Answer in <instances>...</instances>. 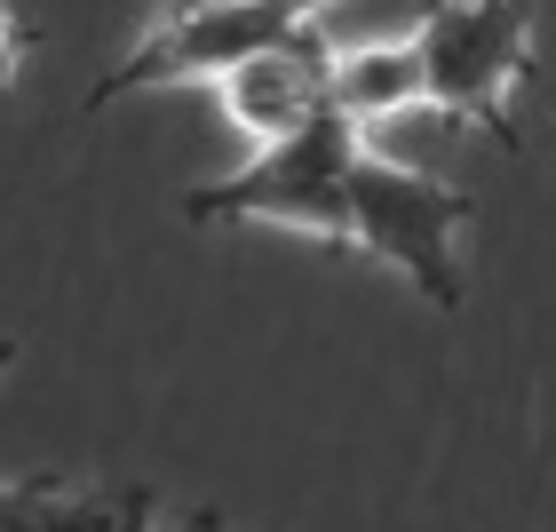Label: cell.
Returning <instances> with one entry per match:
<instances>
[{
	"label": "cell",
	"instance_id": "1",
	"mask_svg": "<svg viewBox=\"0 0 556 532\" xmlns=\"http://www.w3.org/2000/svg\"><path fill=\"white\" fill-rule=\"evenodd\" d=\"M358 119L326 112L302 136L255 151L239 175H223L207 191H184L175 207L184 223H294L318 239H358L350 231V175H358Z\"/></svg>",
	"mask_w": 556,
	"mask_h": 532
},
{
	"label": "cell",
	"instance_id": "2",
	"mask_svg": "<svg viewBox=\"0 0 556 532\" xmlns=\"http://www.w3.org/2000/svg\"><path fill=\"white\" fill-rule=\"evenodd\" d=\"M302 33H311V16L294 0H199V9H167L143 33L136 56L96 80L88 112H104L136 88H167V80H231V72H247L270 48H294Z\"/></svg>",
	"mask_w": 556,
	"mask_h": 532
},
{
	"label": "cell",
	"instance_id": "3",
	"mask_svg": "<svg viewBox=\"0 0 556 532\" xmlns=\"http://www.w3.org/2000/svg\"><path fill=\"white\" fill-rule=\"evenodd\" d=\"M462 223H469V191H453L421 167L358 160V175H350V231H358L350 246L397 263L438 311L462 302V270H453V231Z\"/></svg>",
	"mask_w": 556,
	"mask_h": 532
},
{
	"label": "cell",
	"instance_id": "4",
	"mask_svg": "<svg viewBox=\"0 0 556 532\" xmlns=\"http://www.w3.org/2000/svg\"><path fill=\"white\" fill-rule=\"evenodd\" d=\"M525 24L533 16L509 9V0H462V9H429L421 33H414L429 96H438L445 112L485 119L501 143H517L509 88L525 80Z\"/></svg>",
	"mask_w": 556,
	"mask_h": 532
},
{
	"label": "cell",
	"instance_id": "5",
	"mask_svg": "<svg viewBox=\"0 0 556 532\" xmlns=\"http://www.w3.org/2000/svg\"><path fill=\"white\" fill-rule=\"evenodd\" d=\"M326 80H334V48L318 33H302L294 48H270V56H255L247 72H231V80H223V112L270 151V143H287V136L311 128V119L334 112L326 104Z\"/></svg>",
	"mask_w": 556,
	"mask_h": 532
},
{
	"label": "cell",
	"instance_id": "6",
	"mask_svg": "<svg viewBox=\"0 0 556 532\" xmlns=\"http://www.w3.org/2000/svg\"><path fill=\"white\" fill-rule=\"evenodd\" d=\"M414 96H429L414 40H397V48H350V56H334V80H326V104H334L342 119H382L397 104H414Z\"/></svg>",
	"mask_w": 556,
	"mask_h": 532
},
{
	"label": "cell",
	"instance_id": "7",
	"mask_svg": "<svg viewBox=\"0 0 556 532\" xmlns=\"http://www.w3.org/2000/svg\"><path fill=\"white\" fill-rule=\"evenodd\" d=\"M112 509H119V501L64 493V477L0 485V532H112Z\"/></svg>",
	"mask_w": 556,
	"mask_h": 532
},
{
	"label": "cell",
	"instance_id": "8",
	"mask_svg": "<svg viewBox=\"0 0 556 532\" xmlns=\"http://www.w3.org/2000/svg\"><path fill=\"white\" fill-rule=\"evenodd\" d=\"M112 532H151V485H128V493H119Z\"/></svg>",
	"mask_w": 556,
	"mask_h": 532
},
{
	"label": "cell",
	"instance_id": "9",
	"mask_svg": "<svg viewBox=\"0 0 556 532\" xmlns=\"http://www.w3.org/2000/svg\"><path fill=\"white\" fill-rule=\"evenodd\" d=\"M9 24H16V16L0 9V88H9V64H16V40H24V33H9Z\"/></svg>",
	"mask_w": 556,
	"mask_h": 532
},
{
	"label": "cell",
	"instance_id": "10",
	"mask_svg": "<svg viewBox=\"0 0 556 532\" xmlns=\"http://www.w3.org/2000/svg\"><path fill=\"white\" fill-rule=\"evenodd\" d=\"M16 350H24V342H0V373H9V366H16Z\"/></svg>",
	"mask_w": 556,
	"mask_h": 532
},
{
	"label": "cell",
	"instance_id": "11",
	"mask_svg": "<svg viewBox=\"0 0 556 532\" xmlns=\"http://www.w3.org/2000/svg\"><path fill=\"white\" fill-rule=\"evenodd\" d=\"M191 532H223V524H215V517H199V524H191Z\"/></svg>",
	"mask_w": 556,
	"mask_h": 532
}]
</instances>
